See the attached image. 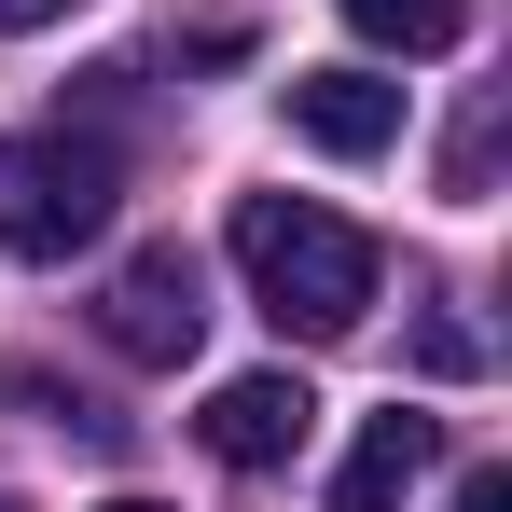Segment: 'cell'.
<instances>
[{"label": "cell", "mask_w": 512, "mask_h": 512, "mask_svg": "<svg viewBox=\"0 0 512 512\" xmlns=\"http://www.w3.org/2000/svg\"><path fill=\"white\" fill-rule=\"evenodd\" d=\"M236 277L263 291V319L305 333V346L374 319V236L333 222V208H305V194H236Z\"/></svg>", "instance_id": "cell-1"}, {"label": "cell", "mask_w": 512, "mask_h": 512, "mask_svg": "<svg viewBox=\"0 0 512 512\" xmlns=\"http://www.w3.org/2000/svg\"><path fill=\"white\" fill-rule=\"evenodd\" d=\"M111 194H125V167L97 153V139H0V250L14 263H70L111 236Z\"/></svg>", "instance_id": "cell-2"}, {"label": "cell", "mask_w": 512, "mask_h": 512, "mask_svg": "<svg viewBox=\"0 0 512 512\" xmlns=\"http://www.w3.org/2000/svg\"><path fill=\"white\" fill-rule=\"evenodd\" d=\"M97 333L125 346V360H194V333H208V277H194V250L180 236H153V250L111 263V291H97Z\"/></svg>", "instance_id": "cell-3"}, {"label": "cell", "mask_w": 512, "mask_h": 512, "mask_svg": "<svg viewBox=\"0 0 512 512\" xmlns=\"http://www.w3.org/2000/svg\"><path fill=\"white\" fill-rule=\"evenodd\" d=\"M305 429H319V388L305 374H222L208 416H194V443L222 471H277V457H305Z\"/></svg>", "instance_id": "cell-4"}, {"label": "cell", "mask_w": 512, "mask_h": 512, "mask_svg": "<svg viewBox=\"0 0 512 512\" xmlns=\"http://www.w3.org/2000/svg\"><path fill=\"white\" fill-rule=\"evenodd\" d=\"M277 111H291V139H305V153H346V167L402 139V84H374V70H291Z\"/></svg>", "instance_id": "cell-5"}, {"label": "cell", "mask_w": 512, "mask_h": 512, "mask_svg": "<svg viewBox=\"0 0 512 512\" xmlns=\"http://www.w3.org/2000/svg\"><path fill=\"white\" fill-rule=\"evenodd\" d=\"M429 471H443V416L388 402V416H360V443H346V471H333V499H319V512H402Z\"/></svg>", "instance_id": "cell-6"}, {"label": "cell", "mask_w": 512, "mask_h": 512, "mask_svg": "<svg viewBox=\"0 0 512 512\" xmlns=\"http://www.w3.org/2000/svg\"><path fill=\"white\" fill-rule=\"evenodd\" d=\"M360 42H388V56H443L457 28H471V0H333Z\"/></svg>", "instance_id": "cell-7"}, {"label": "cell", "mask_w": 512, "mask_h": 512, "mask_svg": "<svg viewBox=\"0 0 512 512\" xmlns=\"http://www.w3.org/2000/svg\"><path fill=\"white\" fill-rule=\"evenodd\" d=\"M485 167H499V97L457 125V153H443V194H457V208H485Z\"/></svg>", "instance_id": "cell-8"}, {"label": "cell", "mask_w": 512, "mask_h": 512, "mask_svg": "<svg viewBox=\"0 0 512 512\" xmlns=\"http://www.w3.org/2000/svg\"><path fill=\"white\" fill-rule=\"evenodd\" d=\"M457 512H512V471H471V485H457Z\"/></svg>", "instance_id": "cell-9"}, {"label": "cell", "mask_w": 512, "mask_h": 512, "mask_svg": "<svg viewBox=\"0 0 512 512\" xmlns=\"http://www.w3.org/2000/svg\"><path fill=\"white\" fill-rule=\"evenodd\" d=\"M56 14H84V0H0V28H56Z\"/></svg>", "instance_id": "cell-10"}, {"label": "cell", "mask_w": 512, "mask_h": 512, "mask_svg": "<svg viewBox=\"0 0 512 512\" xmlns=\"http://www.w3.org/2000/svg\"><path fill=\"white\" fill-rule=\"evenodd\" d=\"M97 512H167V499H97Z\"/></svg>", "instance_id": "cell-11"}, {"label": "cell", "mask_w": 512, "mask_h": 512, "mask_svg": "<svg viewBox=\"0 0 512 512\" xmlns=\"http://www.w3.org/2000/svg\"><path fill=\"white\" fill-rule=\"evenodd\" d=\"M0 512H14V499H0Z\"/></svg>", "instance_id": "cell-12"}]
</instances>
